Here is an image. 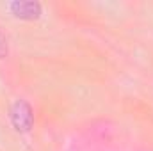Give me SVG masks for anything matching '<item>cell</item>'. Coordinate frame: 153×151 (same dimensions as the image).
<instances>
[{
  "label": "cell",
  "mask_w": 153,
  "mask_h": 151,
  "mask_svg": "<svg viewBox=\"0 0 153 151\" xmlns=\"http://www.w3.org/2000/svg\"><path fill=\"white\" fill-rule=\"evenodd\" d=\"M9 121L18 133H29L34 126L32 107L25 100H16L9 109Z\"/></svg>",
  "instance_id": "1"
},
{
  "label": "cell",
  "mask_w": 153,
  "mask_h": 151,
  "mask_svg": "<svg viewBox=\"0 0 153 151\" xmlns=\"http://www.w3.org/2000/svg\"><path fill=\"white\" fill-rule=\"evenodd\" d=\"M7 7L14 18L23 20V21L39 20L43 14V5L39 2H32V0H16V2H11Z\"/></svg>",
  "instance_id": "2"
},
{
  "label": "cell",
  "mask_w": 153,
  "mask_h": 151,
  "mask_svg": "<svg viewBox=\"0 0 153 151\" xmlns=\"http://www.w3.org/2000/svg\"><path fill=\"white\" fill-rule=\"evenodd\" d=\"M7 39H5V36L2 34V30H0V59H5L7 57Z\"/></svg>",
  "instance_id": "3"
}]
</instances>
